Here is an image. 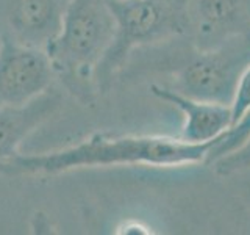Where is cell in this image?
<instances>
[{
    "instance_id": "1",
    "label": "cell",
    "mask_w": 250,
    "mask_h": 235,
    "mask_svg": "<svg viewBox=\"0 0 250 235\" xmlns=\"http://www.w3.org/2000/svg\"><path fill=\"white\" fill-rule=\"evenodd\" d=\"M221 137L208 143H188L166 135H108L96 133L75 146L41 155L16 154L0 172L8 176L61 174L96 166H158L174 168L207 163L208 154Z\"/></svg>"
},
{
    "instance_id": "2",
    "label": "cell",
    "mask_w": 250,
    "mask_h": 235,
    "mask_svg": "<svg viewBox=\"0 0 250 235\" xmlns=\"http://www.w3.org/2000/svg\"><path fill=\"white\" fill-rule=\"evenodd\" d=\"M116 31L109 0H69L58 36L47 49L57 82L91 104L97 94L94 74Z\"/></svg>"
},
{
    "instance_id": "3",
    "label": "cell",
    "mask_w": 250,
    "mask_h": 235,
    "mask_svg": "<svg viewBox=\"0 0 250 235\" xmlns=\"http://www.w3.org/2000/svg\"><path fill=\"white\" fill-rule=\"evenodd\" d=\"M116 19L111 46L94 74L97 93H106L130 55L143 46L188 30L186 0H109Z\"/></svg>"
},
{
    "instance_id": "4",
    "label": "cell",
    "mask_w": 250,
    "mask_h": 235,
    "mask_svg": "<svg viewBox=\"0 0 250 235\" xmlns=\"http://www.w3.org/2000/svg\"><path fill=\"white\" fill-rule=\"evenodd\" d=\"M250 65V35H236L197 53L180 66L172 90L192 99L233 104L238 82Z\"/></svg>"
},
{
    "instance_id": "5",
    "label": "cell",
    "mask_w": 250,
    "mask_h": 235,
    "mask_svg": "<svg viewBox=\"0 0 250 235\" xmlns=\"http://www.w3.org/2000/svg\"><path fill=\"white\" fill-rule=\"evenodd\" d=\"M69 0H0V43L47 50Z\"/></svg>"
},
{
    "instance_id": "6",
    "label": "cell",
    "mask_w": 250,
    "mask_h": 235,
    "mask_svg": "<svg viewBox=\"0 0 250 235\" xmlns=\"http://www.w3.org/2000/svg\"><path fill=\"white\" fill-rule=\"evenodd\" d=\"M55 82L45 50L0 43V108L27 104L53 88Z\"/></svg>"
},
{
    "instance_id": "7",
    "label": "cell",
    "mask_w": 250,
    "mask_h": 235,
    "mask_svg": "<svg viewBox=\"0 0 250 235\" xmlns=\"http://www.w3.org/2000/svg\"><path fill=\"white\" fill-rule=\"evenodd\" d=\"M186 24L194 31L197 49L250 35V0H186Z\"/></svg>"
},
{
    "instance_id": "8",
    "label": "cell",
    "mask_w": 250,
    "mask_h": 235,
    "mask_svg": "<svg viewBox=\"0 0 250 235\" xmlns=\"http://www.w3.org/2000/svg\"><path fill=\"white\" fill-rule=\"evenodd\" d=\"M150 91L160 100L177 107L182 112L185 122L178 138L188 143H208L222 137L233 125V112L230 105L192 99L167 86L152 85Z\"/></svg>"
},
{
    "instance_id": "9",
    "label": "cell",
    "mask_w": 250,
    "mask_h": 235,
    "mask_svg": "<svg viewBox=\"0 0 250 235\" xmlns=\"http://www.w3.org/2000/svg\"><path fill=\"white\" fill-rule=\"evenodd\" d=\"M61 102V93L50 88L27 104L0 108V168L19 154L21 143L31 132L58 112Z\"/></svg>"
},
{
    "instance_id": "10",
    "label": "cell",
    "mask_w": 250,
    "mask_h": 235,
    "mask_svg": "<svg viewBox=\"0 0 250 235\" xmlns=\"http://www.w3.org/2000/svg\"><path fill=\"white\" fill-rule=\"evenodd\" d=\"M249 135H250V108L244 113V116H242L234 125H231L230 130H227L221 137V140L211 147L207 163L234 151V149L244 143V141L249 138Z\"/></svg>"
},
{
    "instance_id": "11",
    "label": "cell",
    "mask_w": 250,
    "mask_h": 235,
    "mask_svg": "<svg viewBox=\"0 0 250 235\" xmlns=\"http://www.w3.org/2000/svg\"><path fill=\"white\" fill-rule=\"evenodd\" d=\"M209 164L219 176H230L234 172L250 169V135L239 147L209 162Z\"/></svg>"
},
{
    "instance_id": "12",
    "label": "cell",
    "mask_w": 250,
    "mask_h": 235,
    "mask_svg": "<svg viewBox=\"0 0 250 235\" xmlns=\"http://www.w3.org/2000/svg\"><path fill=\"white\" fill-rule=\"evenodd\" d=\"M249 108H250V65L242 72L236 86V93H234V99L231 104L233 125L244 116V113Z\"/></svg>"
}]
</instances>
